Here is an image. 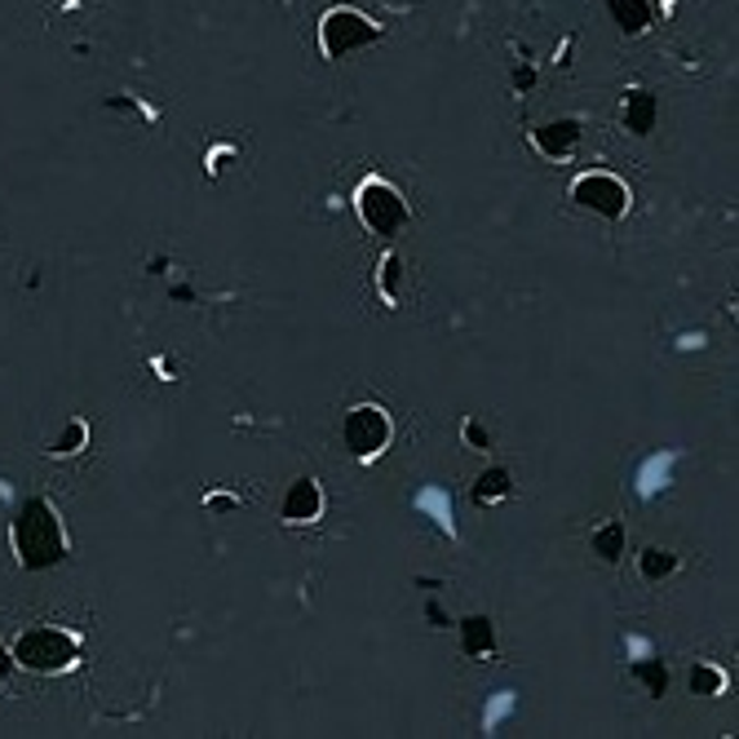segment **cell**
Here are the masks:
<instances>
[{"label": "cell", "mask_w": 739, "mask_h": 739, "mask_svg": "<svg viewBox=\"0 0 739 739\" xmlns=\"http://www.w3.org/2000/svg\"><path fill=\"white\" fill-rule=\"evenodd\" d=\"M14 549H19V563L32 567V571L54 567L67 554L63 523H58V514H54L50 501H28L19 510V518H14Z\"/></svg>", "instance_id": "6da1fadb"}, {"label": "cell", "mask_w": 739, "mask_h": 739, "mask_svg": "<svg viewBox=\"0 0 739 739\" xmlns=\"http://www.w3.org/2000/svg\"><path fill=\"white\" fill-rule=\"evenodd\" d=\"M76 651H81L76 633H67V629H50V624H36V629H28V633L19 638L14 660H19L23 668H32V673H58V668H72Z\"/></svg>", "instance_id": "7a4b0ae2"}, {"label": "cell", "mask_w": 739, "mask_h": 739, "mask_svg": "<svg viewBox=\"0 0 739 739\" xmlns=\"http://www.w3.org/2000/svg\"><path fill=\"white\" fill-rule=\"evenodd\" d=\"M377 36H382L377 23L367 19V14H358V10H350V6L328 10L323 23H319V45L336 63L350 58V54H358V50H367V45H377Z\"/></svg>", "instance_id": "3957f363"}, {"label": "cell", "mask_w": 739, "mask_h": 739, "mask_svg": "<svg viewBox=\"0 0 739 739\" xmlns=\"http://www.w3.org/2000/svg\"><path fill=\"white\" fill-rule=\"evenodd\" d=\"M358 217L373 235H399L408 226V200L390 182H367L358 191Z\"/></svg>", "instance_id": "277c9868"}, {"label": "cell", "mask_w": 739, "mask_h": 739, "mask_svg": "<svg viewBox=\"0 0 739 739\" xmlns=\"http://www.w3.org/2000/svg\"><path fill=\"white\" fill-rule=\"evenodd\" d=\"M341 443L354 452V457H377L386 443H390V417L373 404L363 408H350L345 421H341Z\"/></svg>", "instance_id": "5b68a950"}, {"label": "cell", "mask_w": 739, "mask_h": 739, "mask_svg": "<svg viewBox=\"0 0 739 739\" xmlns=\"http://www.w3.org/2000/svg\"><path fill=\"white\" fill-rule=\"evenodd\" d=\"M571 200L598 217H624L629 213V186L611 173H585L571 186Z\"/></svg>", "instance_id": "8992f818"}, {"label": "cell", "mask_w": 739, "mask_h": 739, "mask_svg": "<svg viewBox=\"0 0 739 739\" xmlns=\"http://www.w3.org/2000/svg\"><path fill=\"white\" fill-rule=\"evenodd\" d=\"M576 147H580V125L576 120H554V125L536 129V151L549 156V160H567Z\"/></svg>", "instance_id": "52a82bcc"}, {"label": "cell", "mask_w": 739, "mask_h": 739, "mask_svg": "<svg viewBox=\"0 0 739 739\" xmlns=\"http://www.w3.org/2000/svg\"><path fill=\"white\" fill-rule=\"evenodd\" d=\"M319 510H323L319 483H314V479H297V483L288 488V496H283V518H288V523H314Z\"/></svg>", "instance_id": "ba28073f"}, {"label": "cell", "mask_w": 739, "mask_h": 739, "mask_svg": "<svg viewBox=\"0 0 739 739\" xmlns=\"http://www.w3.org/2000/svg\"><path fill=\"white\" fill-rule=\"evenodd\" d=\"M655 120H660V103H655V94L633 89V94L624 98V129H633V133H651Z\"/></svg>", "instance_id": "9c48e42d"}, {"label": "cell", "mask_w": 739, "mask_h": 739, "mask_svg": "<svg viewBox=\"0 0 739 739\" xmlns=\"http://www.w3.org/2000/svg\"><path fill=\"white\" fill-rule=\"evenodd\" d=\"M607 10H611V19L629 32V36H638V32H646L651 28V6H646V0H607Z\"/></svg>", "instance_id": "30bf717a"}, {"label": "cell", "mask_w": 739, "mask_h": 739, "mask_svg": "<svg viewBox=\"0 0 739 739\" xmlns=\"http://www.w3.org/2000/svg\"><path fill=\"white\" fill-rule=\"evenodd\" d=\"M492 646H496V638H492V624H488L483 615H470V620H461V651H465L470 660H483V655H492Z\"/></svg>", "instance_id": "8fae6325"}, {"label": "cell", "mask_w": 739, "mask_h": 739, "mask_svg": "<svg viewBox=\"0 0 739 739\" xmlns=\"http://www.w3.org/2000/svg\"><path fill=\"white\" fill-rule=\"evenodd\" d=\"M589 545H593V554H598V558L620 563V554H624V523H607V527H598Z\"/></svg>", "instance_id": "7c38bea8"}, {"label": "cell", "mask_w": 739, "mask_h": 739, "mask_svg": "<svg viewBox=\"0 0 739 739\" xmlns=\"http://www.w3.org/2000/svg\"><path fill=\"white\" fill-rule=\"evenodd\" d=\"M673 571H677V554H668V549H646L642 554V576L646 580H664Z\"/></svg>", "instance_id": "4fadbf2b"}, {"label": "cell", "mask_w": 739, "mask_h": 739, "mask_svg": "<svg viewBox=\"0 0 739 739\" xmlns=\"http://www.w3.org/2000/svg\"><path fill=\"white\" fill-rule=\"evenodd\" d=\"M633 677H638V682H646V690H651V695H664V686H668V668H664V664H655V660L633 664Z\"/></svg>", "instance_id": "5bb4252c"}, {"label": "cell", "mask_w": 739, "mask_h": 739, "mask_svg": "<svg viewBox=\"0 0 739 739\" xmlns=\"http://www.w3.org/2000/svg\"><path fill=\"white\" fill-rule=\"evenodd\" d=\"M496 496H510V474L505 470H492L488 479H479V488H474V501L483 505V501H496Z\"/></svg>", "instance_id": "9a60e30c"}, {"label": "cell", "mask_w": 739, "mask_h": 739, "mask_svg": "<svg viewBox=\"0 0 739 739\" xmlns=\"http://www.w3.org/2000/svg\"><path fill=\"white\" fill-rule=\"evenodd\" d=\"M690 690H695V695H717V690H721V673L708 668V664H695V668H690Z\"/></svg>", "instance_id": "2e32d148"}, {"label": "cell", "mask_w": 739, "mask_h": 739, "mask_svg": "<svg viewBox=\"0 0 739 739\" xmlns=\"http://www.w3.org/2000/svg\"><path fill=\"white\" fill-rule=\"evenodd\" d=\"M81 443H85V426H81V421H72V426L63 430V439H58V452H76Z\"/></svg>", "instance_id": "e0dca14e"}, {"label": "cell", "mask_w": 739, "mask_h": 739, "mask_svg": "<svg viewBox=\"0 0 739 739\" xmlns=\"http://www.w3.org/2000/svg\"><path fill=\"white\" fill-rule=\"evenodd\" d=\"M14 668V660H10V651H6V642H0V677H6Z\"/></svg>", "instance_id": "ac0fdd59"}]
</instances>
